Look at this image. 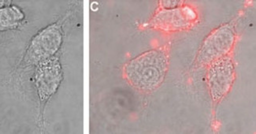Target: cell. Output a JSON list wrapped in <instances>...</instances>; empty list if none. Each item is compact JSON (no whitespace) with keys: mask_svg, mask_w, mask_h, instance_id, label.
<instances>
[{"mask_svg":"<svg viewBox=\"0 0 256 134\" xmlns=\"http://www.w3.org/2000/svg\"><path fill=\"white\" fill-rule=\"evenodd\" d=\"M168 69V56L164 49L148 50L124 67V78L140 91H152L164 82Z\"/></svg>","mask_w":256,"mask_h":134,"instance_id":"1","label":"cell"},{"mask_svg":"<svg viewBox=\"0 0 256 134\" xmlns=\"http://www.w3.org/2000/svg\"><path fill=\"white\" fill-rule=\"evenodd\" d=\"M62 42V28L57 24L46 27L32 40L26 54V61L30 64H39L52 58L61 47Z\"/></svg>","mask_w":256,"mask_h":134,"instance_id":"2","label":"cell"},{"mask_svg":"<svg viewBox=\"0 0 256 134\" xmlns=\"http://www.w3.org/2000/svg\"><path fill=\"white\" fill-rule=\"evenodd\" d=\"M236 34L234 27L226 24L210 34L198 52V64L206 65L224 57L232 48Z\"/></svg>","mask_w":256,"mask_h":134,"instance_id":"3","label":"cell"},{"mask_svg":"<svg viewBox=\"0 0 256 134\" xmlns=\"http://www.w3.org/2000/svg\"><path fill=\"white\" fill-rule=\"evenodd\" d=\"M36 86L41 101H46L56 94L61 84L62 71L60 60L50 58L38 64Z\"/></svg>","mask_w":256,"mask_h":134,"instance_id":"4","label":"cell"},{"mask_svg":"<svg viewBox=\"0 0 256 134\" xmlns=\"http://www.w3.org/2000/svg\"><path fill=\"white\" fill-rule=\"evenodd\" d=\"M234 64L230 58L223 57L212 62L208 78L213 100L222 99L228 92L234 82Z\"/></svg>","mask_w":256,"mask_h":134,"instance_id":"5","label":"cell"},{"mask_svg":"<svg viewBox=\"0 0 256 134\" xmlns=\"http://www.w3.org/2000/svg\"><path fill=\"white\" fill-rule=\"evenodd\" d=\"M195 18V13L188 8L164 10L154 17L153 24L164 30H178L190 26Z\"/></svg>","mask_w":256,"mask_h":134,"instance_id":"6","label":"cell"},{"mask_svg":"<svg viewBox=\"0 0 256 134\" xmlns=\"http://www.w3.org/2000/svg\"><path fill=\"white\" fill-rule=\"evenodd\" d=\"M24 19V14L17 6L0 9V31L12 30L18 26Z\"/></svg>","mask_w":256,"mask_h":134,"instance_id":"7","label":"cell"}]
</instances>
